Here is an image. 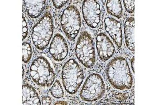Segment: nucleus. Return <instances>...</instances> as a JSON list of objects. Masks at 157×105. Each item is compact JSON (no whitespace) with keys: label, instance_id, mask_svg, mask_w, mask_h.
Wrapping results in <instances>:
<instances>
[{"label":"nucleus","instance_id":"ddd939ff","mask_svg":"<svg viewBox=\"0 0 157 105\" xmlns=\"http://www.w3.org/2000/svg\"><path fill=\"white\" fill-rule=\"evenodd\" d=\"M27 14L33 18L39 17L46 7V1H24Z\"/></svg>","mask_w":157,"mask_h":105},{"label":"nucleus","instance_id":"9b49d317","mask_svg":"<svg viewBox=\"0 0 157 105\" xmlns=\"http://www.w3.org/2000/svg\"><path fill=\"white\" fill-rule=\"evenodd\" d=\"M105 29L112 38L113 42L118 47H121L123 43V35L121 24L114 18H106L104 20Z\"/></svg>","mask_w":157,"mask_h":105},{"label":"nucleus","instance_id":"6e6552de","mask_svg":"<svg viewBox=\"0 0 157 105\" xmlns=\"http://www.w3.org/2000/svg\"><path fill=\"white\" fill-rule=\"evenodd\" d=\"M82 12L84 21L91 28L98 26L101 20V7L97 1L86 0L83 2Z\"/></svg>","mask_w":157,"mask_h":105},{"label":"nucleus","instance_id":"b1692460","mask_svg":"<svg viewBox=\"0 0 157 105\" xmlns=\"http://www.w3.org/2000/svg\"><path fill=\"white\" fill-rule=\"evenodd\" d=\"M68 103L66 102H61V101H59V102H56L55 105H67Z\"/></svg>","mask_w":157,"mask_h":105},{"label":"nucleus","instance_id":"5701e85b","mask_svg":"<svg viewBox=\"0 0 157 105\" xmlns=\"http://www.w3.org/2000/svg\"><path fill=\"white\" fill-rule=\"evenodd\" d=\"M131 65H132V70L133 71L134 73H135V58L134 57H132V59H131Z\"/></svg>","mask_w":157,"mask_h":105},{"label":"nucleus","instance_id":"2eb2a0df","mask_svg":"<svg viewBox=\"0 0 157 105\" xmlns=\"http://www.w3.org/2000/svg\"><path fill=\"white\" fill-rule=\"evenodd\" d=\"M106 9L108 13L115 18H121L123 16V10L121 1H107Z\"/></svg>","mask_w":157,"mask_h":105},{"label":"nucleus","instance_id":"393cba45","mask_svg":"<svg viewBox=\"0 0 157 105\" xmlns=\"http://www.w3.org/2000/svg\"><path fill=\"white\" fill-rule=\"evenodd\" d=\"M24 67L23 66V77H24Z\"/></svg>","mask_w":157,"mask_h":105},{"label":"nucleus","instance_id":"aec40b11","mask_svg":"<svg viewBox=\"0 0 157 105\" xmlns=\"http://www.w3.org/2000/svg\"><path fill=\"white\" fill-rule=\"evenodd\" d=\"M68 2V1H63V0H61V1H52L54 6L56 9H61V7L64 6Z\"/></svg>","mask_w":157,"mask_h":105},{"label":"nucleus","instance_id":"39448f33","mask_svg":"<svg viewBox=\"0 0 157 105\" xmlns=\"http://www.w3.org/2000/svg\"><path fill=\"white\" fill-rule=\"evenodd\" d=\"M75 54L78 61L83 66L91 68L95 64L96 55L93 38L88 32L81 34L77 41Z\"/></svg>","mask_w":157,"mask_h":105},{"label":"nucleus","instance_id":"4468645a","mask_svg":"<svg viewBox=\"0 0 157 105\" xmlns=\"http://www.w3.org/2000/svg\"><path fill=\"white\" fill-rule=\"evenodd\" d=\"M134 29L135 19L134 18H127L124 24V35L125 42L129 50L134 51Z\"/></svg>","mask_w":157,"mask_h":105},{"label":"nucleus","instance_id":"f03ea898","mask_svg":"<svg viewBox=\"0 0 157 105\" xmlns=\"http://www.w3.org/2000/svg\"><path fill=\"white\" fill-rule=\"evenodd\" d=\"M61 79L67 93L71 95L77 93L84 79V71L74 59H69L64 63L61 73Z\"/></svg>","mask_w":157,"mask_h":105},{"label":"nucleus","instance_id":"f8f14e48","mask_svg":"<svg viewBox=\"0 0 157 105\" xmlns=\"http://www.w3.org/2000/svg\"><path fill=\"white\" fill-rule=\"evenodd\" d=\"M23 105H41V101L36 89L29 84H24L22 87Z\"/></svg>","mask_w":157,"mask_h":105},{"label":"nucleus","instance_id":"7ed1b4c3","mask_svg":"<svg viewBox=\"0 0 157 105\" xmlns=\"http://www.w3.org/2000/svg\"><path fill=\"white\" fill-rule=\"evenodd\" d=\"M54 30L52 16L50 12H46L33 29L32 39L34 46L39 50L46 48L53 35Z\"/></svg>","mask_w":157,"mask_h":105},{"label":"nucleus","instance_id":"9d476101","mask_svg":"<svg viewBox=\"0 0 157 105\" xmlns=\"http://www.w3.org/2000/svg\"><path fill=\"white\" fill-rule=\"evenodd\" d=\"M96 46L98 57L102 61L109 60L114 54V45L104 33H100L98 34Z\"/></svg>","mask_w":157,"mask_h":105},{"label":"nucleus","instance_id":"f3484780","mask_svg":"<svg viewBox=\"0 0 157 105\" xmlns=\"http://www.w3.org/2000/svg\"><path fill=\"white\" fill-rule=\"evenodd\" d=\"M50 93L52 96L56 98H61L64 95V92L59 80H57L50 89Z\"/></svg>","mask_w":157,"mask_h":105},{"label":"nucleus","instance_id":"dca6fc26","mask_svg":"<svg viewBox=\"0 0 157 105\" xmlns=\"http://www.w3.org/2000/svg\"><path fill=\"white\" fill-rule=\"evenodd\" d=\"M22 51L23 62L25 63H27L30 61L32 56L33 50L30 44L27 42H23L22 44Z\"/></svg>","mask_w":157,"mask_h":105},{"label":"nucleus","instance_id":"a211bd4d","mask_svg":"<svg viewBox=\"0 0 157 105\" xmlns=\"http://www.w3.org/2000/svg\"><path fill=\"white\" fill-rule=\"evenodd\" d=\"M123 2L125 9L127 12L129 13H133L135 10V6H134L135 1H124Z\"/></svg>","mask_w":157,"mask_h":105},{"label":"nucleus","instance_id":"20e7f679","mask_svg":"<svg viewBox=\"0 0 157 105\" xmlns=\"http://www.w3.org/2000/svg\"><path fill=\"white\" fill-rule=\"evenodd\" d=\"M33 80L41 87H48L54 83L55 74L50 63L43 56L35 59L30 68Z\"/></svg>","mask_w":157,"mask_h":105},{"label":"nucleus","instance_id":"f257e3e1","mask_svg":"<svg viewBox=\"0 0 157 105\" xmlns=\"http://www.w3.org/2000/svg\"><path fill=\"white\" fill-rule=\"evenodd\" d=\"M105 73L109 82L115 88L123 91L132 87V74L125 58L118 56L112 59L107 64Z\"/></svg>","mask_w":157,"mask_h":105},{"label":"nucleus","instance_id":"0eeeda50","mask_svg":"<svg viewBox=\"0 0 157 105\" xmlns=\"http://www.w3.org/2000/svg\"><path fill=\"white\" fill-rule=\"evenodd\" d=\"M61 25L67 37L70 40L77 38L81 26V19L78 9L70 6L64 9L61 16Z\"/></svg>","mask_w":157,"mask_h":105},{"label":"nucleus","instance_id":"4be33fe9","mask_svg":"<svg viewBox=\"0 0 157 105\" xmlns=\"http://www.w3.org/2000/svg\"><path fill=\"white\" fill-rule=\"evenodd\" d=\"M126 94H119L116 95V97L118 99H126L128 97H125Z\"/></svg>","mask_w":157,"mask_h":105},{"label":"nucleus","instance_id":"412c9836","mask_svg":"<svg viewBox=\"0 0 157 105\" xmlns=\"http://www.w3.org/2000/svg\"><path fill=\"white\" fill-rule=\"evenodd\" d=\"M41 103L43 105H50L52 103V99L48 96H44L42 97Z\"/></svg>","mask_w":157,"mask_h":105},{"label":"nucleus","instance_id":"6ab92c4d","mask_svg":"<svg viewBox=\"0 0 157 105\" xmlns=\"http://www.w3.org/2000/svg\"><path fill=\"white\" fill-rule=\"evenodd\" d=\"M23 22H22V32H23V40L26 38L28 34V26H27V22L25 18L23 15Z\"/></svg>","mask_w":157,"mask_h":105},{"label":"nucleus","instance_id":"1a4fd4ad","mask_svg":"<svg viewBox=\"0 0 157 105\" xmlns=\"http://www.w3.org/2000/svg\"><path fill=\"white\" fill-rule=\"evenodd\" d=\"M49 53L56 62H61L66 59L68 54V46L67 41L63 36L57 33L54 36L50 43Z\"/></svg>","mask_w":157,"mask_h":105},{"label":"nucleus","instance_id":"423d86ee","mask_svg":"<svg viewBox=\"0 0 157 105\" xmlns=\"http://www.w3.org/2000/svg\"><path fill=\"white\" fill-rule=\"evenodd\" d=\"M105 91V85L101 75L92 73L86 79L80 93L82 99L93 102L101 98Z\"/></svg>","mask_w":157,"mask_h":105}]
</instances>
